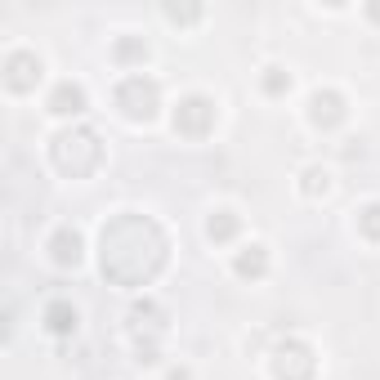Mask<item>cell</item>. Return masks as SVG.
Here are the masks:
<instances>
[{"label":"cell","mask_w":380,"mask_h":380,"mask_svg":"<svg viewBox=\"0 0 380 380\" xmlns=\"http://www.w3.org/2000/svg\"><path fill=\"white\" fill-rule=\"evenodd\" d=\"M45 322H50L54 336H68V331H76V309H68V304H50Z\"/></svg>","instance_id":"1"},{"label":"cell","mask_w":380,"mask_h":380,"mask_svg":"<svg viewBox=\"0 0 380 380\" xmlns=\"http://www.w3.org/2000/svg\"><path fill=\"white\" fill-rule=\"evenodd\" d=\"M54 112H81V90L63 85V90H59V99H54Z\"/></svg>","instance_id":"2"}]
</instances>
